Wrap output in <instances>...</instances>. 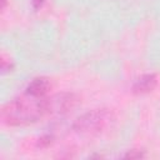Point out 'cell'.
<instances>
[{"instance_id":"cell-3","label":"cell","mask_w":160,"mask_h":160,"mask_svg":"<svg viewBox=\"0 0 160 160\" xmlns=\"http://www.w3.org/2000/svg\"><path fill=\"white\" fill-rule=\"evenodd\" d=\"M158 84V78L155 74H144L135 80L132 85V91L135 94H146L155 89Z\"/></svg>"},{"instance_id":"cell-5","label":"cell","mask_w":160,"mask_h":160,"mask_svg":"<svg viewBox=\"0 0 160 160\" xmlns=\"http://www.w3.org/2000/svg\"><path fill=\"white\" fill-rule=\"evenodd\" d=\"M124 158H130V159H134V158H144V154L140 152V151H136V150H131Z\"/></svg>"},{"instance_id":"cell-4","label":"cell","mask_w":160,"mask_h":160,"mask_svg":"<svg viewBox=\"0 0 160 160\" xmlns=\"http://www.w3.org/2000/svg\"><path fill=\"white\" fill-rule=\"evenodd\" d=\"M51 88V82L48 78L40 76V78H35L32 79L29 85L26 86V91L35 94V95H41V96H46V94L49 92Z\"/></svg>"},{"instance_id":"cell-2","label":"cell","mask_w":160,"mask_h":160,"mask_svg":"<svg viewBox=\"0 0 160 160\" xmlns=\"http://www.w3.org/2000/svg\"><path fill=\"white\" fill-rule=\"evenodd\" d=\"M111 114L105 109L89 111L78 118L72 125L74 130L80 134H98L110 121Z\"/></svg>"},{"instance_id":"cell-1","label":"cell","mask_w":160,"mask_h":160,"mask_svg":"<svg viewBox=\"0 0 160 160\" xmlns=\"http://www.w3.org/2000/svg\"><path fill=\"white\" fill-rule=\"evenodd\" d=\"M51 114L50 98L25 92L1 108V120L11 126L36 122L45 115Z\"/></svg>"},{"instance_id":"cell-8","label":"cell","mask_w":160,"mask_h":160,"mask_svg":"<svg viewBox=\"0 0 160 160\" xmlns=\"http://www.w3.org/2000/svg\"><path fill=\"white\" fill-rule=\"evenodd\" d=\"M5 5H6V0H1V8L2 9L5 8Z\"/></svg>"},{"instance_id":"cell-7","label":"cell","mask_w":160,"mask_h":160,"mask_svg":"<svg viewBox=\"0 0 160 160\" xmlns=\"http://www.w3.org/2000/svg\"><path fill=\"white\" fill-rule=\"evenodd\" d=\"M44 1L45 0H31V4H32V8L34 9H40L41 6H42V4H44Z\"/></svg>"},{"instance_id":"cell-6","label":"cell","mask_w":160,"mask_h":160,"mask_svg":"<svg viewBox=\"0 0 160 160\" xmlns=\"http://www.w3.org/2000/svg\"><path fill=\"white\" fill-rule=\"evenodd\" d=\"M12 68V65H11V62L9 61H6V59H4V56L1 58V70H2V72H5V71H8V70H10Z\"/></svg>"}]
</instances>
